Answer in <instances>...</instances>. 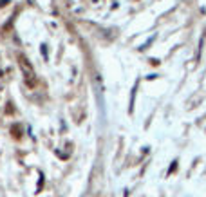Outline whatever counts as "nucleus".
I'll list each match as a JSON object with an SVG mask.
<instances>
[{
	"label": "nucleus",
	"mask_w": 206,
	"mask_h": 197,
	"mask_svg": "<svg viewBox=\"0 0 206 197\" xmlns=\"http://www.w3.org/2000/svg\"><path fill=\"white\" fill-rule=\"evenodd\" d=\"M20 65H22L24 74H25V81L29 83V87H35V83H36V80H35V72H33L31 65H29V63H25V60L22 58V56H20Z\"/></svg>",
	"instance_id": "f257e3e1"
},
{
	"label": "nucleus",
	"mask_w": 206,
	"mask_h": 197,
	"mask_svg": "<svg viewBox=\"0 0 206 197\" xmlns=\"http://www.w3.org/2000/svg\"><path fill=\"white\" fill-rule=\"evenodd\" d=\"M203 47H204V35L201 36V40H199V47H197V54H195V60L199 61L201 60V53H203Z\"/></svg>",
	"instance_id": "f03ea898"
}]
</instances>
